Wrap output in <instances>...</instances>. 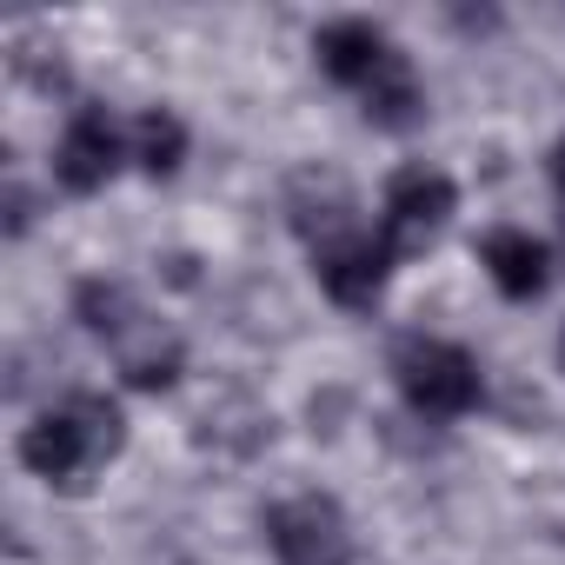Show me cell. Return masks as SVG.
I'll return each mask as SVG.
<instances>
[{
  "instance_id": "6da1fadb",
  "label": "cell",
  "mask_w": 565,
  "mask_h": 565,
  "mask_svg": "<svg viewBox=\"0 0 565 565\" xmlns=\"http://www.w3.org/2000/svg\"><path fill=\"white\" fill-rule=\"evenodd\" d=\"M120 446H127V413L107 393H74L21 433V466L61 492H81L107 459H120Z\"/></svg>"
},
{
  "instance_id": "7a4b0ae2",
  "label": "cell",
  "mask_w": 565,
  "mask_h": 565,
  "mask_svg": "<svg viewBox=\"0 0 565 565\" xmlns=\"http://www.w3.org/2000/svg\"><path fill=\"white\" fill-rule=\"evenodd\" d=\"M74 313L81 327L114 353L120 380L140 386V393H167L180 380V340L134 300V287H120V279H81V294H74Z\"/></svg>"
},
{
  "instance_id": "3957f363",
  "label": "cell",
  "mask_w": 565,
  "mask_h": 565,
  "mask_svg": "<svg viewBox=\"0 0 565 565\" xmlns=\"http://www.w3.org/2000/svg\"><path fill=\"white\" fill-rule=\"evenodd\" d=\"M393 380H399V393L419 419H466L486 393L479 360L452 340H433V333H406L393 347Z\"/></svg>"
},
{
  "instance_id": "277c9868",
  "label": "cell",
  "mask_w": 565,
  "mask_h": 565,
  "mask_svg": "<svg viewBox=\"0 0 565 565\" xmlns=\"http://www.w3.org/2000/svg\"><path fill=\"white\" fill-rule=\"evenodd\" d=\"M266 545L279 565H353V525L327 492L279 499L266 512Z\"/></svg>"
},
{
  "instance_id": "5b68a950",
  "label": "cell",
  "mask_w": 565,
  "mask_h": 565,
  "mask_svg": "<svg viewBox=\"0 0 565 565\" xmlns=\"http://www.w3.org/2000/svg\"><path fill=\"white\" fill-rule=\"evenodd\" d=\"M452 213H459L452 173H439V167H399V173L386 180V200H380V239L406 259V253L433 246Z\"/></svg>"
},
{
  "instance_id": "8992f818",
  "label": "cell",
  "mask_w": 565,
  "mask_h": 565,
  "mask_svg": "<svg viewBox=\"0 0 565 565\" xmlns=\"http://www.w3.org/2000/svg\"><path fill=\"white\" fill-rule=\"evenodd\" d=\"M393 266H399V253H393L380 233H366V226H353V233H340V239H320V246H313V273H320V287H327V300H333V307H347V313H373V307L386 300Z\"/></svg>"
},
{
  "instance_id": "52a82bcc",
  "label": "cell",
  "mask_w": 565,
  "mask_h": 565,
  "mask_svg": "<svg viewBox=\"0 0 565 565\" xmlns=\"http://www.w3.org/2000/svg\"><path fill=\"white\" fill-rule=\"evenodd\" d=\"M134 153H127V134L114 127V114L107 107H81L67 127H61V140H54V180L67 186V193H100L120 167H127Z\"/></svg>"
},
{
  "instance_id": "ba28073f",
  "label": "cell",
  "mask_w": 565,
  "mask_h": 565,
  "mask_svg": "<svg viewBox=\"0 0 565 565\" xmlns=\"http://www.w3.org/2000/svg\"><path fill=\"white\" fill-rule=\"evenodd\" d=\"M479 266H486V279H492L505 300H539L545 279H552V253L525 226H492L479 239Z\"/></svg>"
},
{
  "instance_id": "9c48e42d",
  "label": "cell",
  "mask_w": 565,
  "mask_h": 565,
  "mask_svg": "<svg viewBox=\"0 0 565 565\" xmlns=\"http://www.w3.org/2000/svg\"><path fill=\"white\" fill-rule=\"evenodd\" d=\"M313 54H320V67H327V81H340V87H366L399 47L373 28V21H327L320 34H313Z\"/></svg>"
},
{
  "instance_id": "30bf717a",
  "label": "cell",
  "mask_w": 565,
  "mask_h": 565,
  "mask_svg": "<svg viewBox=\"0 0 565 565\" xmlns=\"http://www.w3.org/2000/svg\"><path fill=\"white\" fill-rule=\"evenodd\" d=\"M360 114H366L373 127H386V134H406V127L426 120V87H419V74H413L406 54H393V61L360 87Z\"/></svg>"
},
{
  "instance_id": "8fae6325",
  "label": "cell",
  "mask_w": 565,
  "mask_h": 565,
  "mask_svg": "<svg viewBox=\"0 0 565 565\" xmlns=\"http://www.w3.org/2000/svg\"><path fill=\"white\" fill-rule=\"evenodd\" d=\"M127 153H134V167H140V173H153V180L180 173V160H186V127H180V114L147 107V114L127 127Z\"/></svg>"
},
{
  "instance_id": "7c38bea8",
  "label": "cell",
  "mask_w": 565,
  "mask_h": 565,
  "mask_svg": "<svg viewBox=\"0 0 565 565\" xmlns=\"http://www.w3.org/2000/svg\"><path fill=\"white\" fill-rule=\"evenodd\" d=\"M545 173H552V186H558V206H565V140L552 147V160H545Z\"/></svg>"
},
{
  "instance_id": "4fadbf2b",
  "label": "cell",
  "mask_w": 565,
  "mask_h": 565,
  "mask_svg": "<svg viewBox=\"0 0 565 565\" xmlns=\"http://www.w3.org/2000/svg\"><path fill=\"white\" fill-rule=\"evenodd\" d=\"M558 360H565V340H558Z\"/></svg>"
},
{
  "instance_id": "5bb4252c",
  "label": "cell",
  "mask_w": 565,
  "mask_h": 565,
  "mask_svg": "<svg viewBox=\"0 0 565 565\" xmlns=\"http://www.w3.org/2000/svg\"><path fill=\"white\" fill-rule=\"evenodd\" d=\"M558 226H565V213H558Z\"/></svg>"
}]
</instances>
